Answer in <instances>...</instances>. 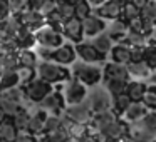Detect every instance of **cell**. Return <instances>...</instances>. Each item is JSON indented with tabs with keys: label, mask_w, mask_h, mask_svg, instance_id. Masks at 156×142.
<instances>
[{
	"label": "cell",
	"mask_w": 156,
	"mask_h": 142,
	"mask_svg": "<svg viewBox=\"0 0 156 142\" xmlns=\"http://www.w3.org/2000/svg\"><path fill=\"white\" fill-rule=\"evenodd\" d=\"M0 142H2V140H0Z\"/></svg>",
	"instance_id": "56"
},
{
	"label": "cell",
	"mask_w": 156,
	"mask_h": 142,
	"mask_svg": "<svg viewBox=\"0 0 156 142\" xmlns=\"http://www.w3.org/2000/svg\"><path fill=\"white\" fill-rule=\"evenodd\" d=\"M42 2H44V0H27V8H29V10H35V12H37L39 7L42 5Z\"/></svg>",
	"instance_id": "46"
},
{
	"label": "cell",
	"mask_w": 156,
	"mask_h": 142,
	"mask_svg": "<svg viewBox=\"0 0 156 142\" xmlns=\"http://www.w3.org/2000/svg\"><path fill=\"white\" fill-rule=\"evenodd\" d=\"M128 125L124 124V122L121 120V119H116V120H112L111 124L108 125V127L104 129L102 132H99V134L104 137V140H111V142H114V140H121L122 137H126V134H128Z\"/></svg>",
	"instance_id": "15"
},
{
	"label": "cell",
	"mask_w": 156,
	"mask_h": 142,
	"mask_svg": "<svg viewBox=\"0 0 156 142\" xmlns=\"http://www.w3.org/2000/svg\"><path fill=\"white\" fill-rule=\"evenodd\" d=\"M14 40L19 49H32L35 45V34L25 27H20L19 32L15 34Z\"/></svg>",
	"instance_id": "23"
},
{
	"label": "cell",
	"mask_w": 156,
	"mask_h": 142,
	"mask_svg": "<svg viewBox=\"0 0 156 142\" xmlns=\"http://www.w3.org/2000/svg\"><path fill=\"white\" fill-rule=\"evenodd\" d=\"M35 142H37V140H35ZM42 142H44V140H42Z\"/></svg>",
	"instance_id": "55"
},
{
	"label": "cell",
	"mask_w": 156,
	"mask_h": 142,
	"mask_svg": "<svg viewBox=\"0 0 156 142\" xmlns=\"http://www.w3.org/2000/svg\"><path fill=\"white\" fill-rule=\"evenodd\" d=\"M128 2H129V4H133L136 8H139V10H141V8L144 7L148 2H154V0H128Z\"/></svg>",
	"instance_id": "47"
},
{
	"label": "cell",
	"mask_w": 156,
	"mask_h": 142,
	"mask_svg": "<svg viewBox=\"0 0 156 142\" xmlns=\"http://www.w3.org/2000/svg\"><path fill=\"white\" fill-rule=\"evenodd\" d=\"M35 34V44H39V47H49V49H55L59 45L64 44V37L61 32L54 30V29L44 25L42 29H39Z\"/></svg>",
	"instance_id": "7"
},
{
	"label": "cell",
	"mask_w": 156,
	"mask_h": 142,
	"mask_svg": "<svg viewBox=\"0 0 156 142\" xmlns=\"http://www.w3.org/2000/svg\"><path fill=\"white\" fill-rule=\"evenodd\" d=\"M61 34H62V37H64V39L72 40L74 44H79V42L84 40V37H82L81 20H79V19H76V17H71V19H67V20H64Z\"/></svg>",
	"instance_id": "12"
},
{
	"label": "cell",
	"mask_w": 156,
	"mask_h": 142,
	"mask_svg": "<svg viewBox=\"0 0 156 142\" xmlns=\"http://www.w3.org/2000/svg\"><path fill=\"white\" fill-rule=\"evenodd\" d=\"M79 142H99V140H98L96 135H87V134H86L82 139H79Z\"/></svg>",
	"instance_id": "48"
},
{
	"label": "cell",
	"mask_w": 156,
	"mask_h": 142,
	"mask_svg": "<svg viewBox=\"0 0 156 142\" xmlns=\"http://www.w3.org/2000/svg\"><path fill=\"white\" fill-rule=\"evenodd\" d=\"M89 44H91L92 47H94L96 50L99 52V54L108 55L109 50H111V47L114 45V42H112L111 39L108 37V34H106V32H102V34H99V35H96V37H92Z\"/></svg>",
	"instance_id": "27"
},
{
	"label": "cell",
	"mask_w": 156,
	"mask_h": 142,
	"mask_svg": "<svg viewBox=\"0 0 156 142\" xmlns=\"http://www.w3.org/2000/svg\"><path fill=\"white\" fill-rule=\"evenodd\" d=\"M55 8H57V12L64 17V20L74 17V4H72V0H64V2L57 4Z\"/></svg>",
	"instance_id": "41"
},
{
	"label": "cell",
	"mask_w": 156,
	"mask_h": 142,
	"mask_svg": "<svg viewBox=\"0 0 156 142\" xmlns=\"http://www.w3.org/2000/svg\"><path fill=\"white\" fill-rule=\"evenodd\" d=\"M61 85H62L61 94H62V99H64L66 105L81 104V102H84L86 97H87L89 89L74 77L67 79V80H66L64 84H61Z\"/></svg>",
	"instance_id": "4"
},
{
	"label": "cell",
	"mask_w": 156,
	"mask_h": 142,
	"mask_svg": "<svg viewBox=\"0 0 156 142\" xmlns=\"http://www.w3.org/2000/svg\"><path fill=\"white\" fill-rule=\"evenodd\" d=\"M72 4H74V17L79 20L92 14V7L87 4V0H72Z\"/></svg>",
	"instance_id": "31"
},
{
	"label": "cell",
	"mask_w": 156,
	"mask_h": 142,
	"mask_svg": "<svg viewBox=\"0 0 156 142\" xmlns=\"http://www.w3.org/2000/svg\"><path fill=\"white\" fill-rule=\"evenodd\" d=\"M5 119H7V117H5V114L2 112V109H0V122H2V120H5Z\"/></svg>",
	"instance_id": "51"
},
{
	"label": "cell",
	"mask_w": 156,
	"mask_h": 142,
	"mask_svg": "<svg viewBox=\"0 0 156 142\" xmlns=\"http://www.w3.org/2000/svg\"><path fill=\"white\" fill-rule=\"evenodd\" d=\"M7 4H9L10 15H17L27 8V0H7Z\"/></svg>",
	"instance_id": "42"
},
{
	"label": "cell",
	"mask_w": 156,
	"mask_h": 142,
	"mask_svg": "<svg viewBox=\"0 0 156 142\" xmlns=\"http://www.w3.org/2000/svg\"><path fill=\"white\" fill-rule=\"evenodd\" d=\"M47 112L44 110V109L39 107L37 112L35 114H30V117H29V124H27V129H25V132H29L30 135H39V134H44V122L45 119H47Z\"/></svg>",
	"instance_id": "19"
},
{
	"label": "cell",
	"mask_w": 156,
	"mask_h": 142,
	"mask_svg": "<svg viewBox=\"0 0 156 142\" xmlns=\"http://www.w3.org/2000/svg\"><path fill=\"white\" fill-rule=\"evenodd\" d=\"M92 14L98 15L102 20H114V19L121 17V5L114 4L111 0H106L104 4H101V5L92 8Z\"/></svg>",
	"instance_id": "17"
},
{
	"label": "cell",
	"mask_w": 156,
	"mask_h": 142,
	"mask_svg": "<svg viewBox=\"0 0 156 142\" xmlns=\"http://www.w3.org/2000/svg\"><path fill=\"white\" fill-rule=\"evenodd\" d=\"M111 2H114V4H118V5H122V4H126L128 0H111Z\"/></svg>",
	"instance_id": "50"
},
{
	"label": "cell",
	"mask_w": 156,
	"mask_h": 142,
	"mask_svg": "<svg viewBox=\"0 0 156 142\" xmlns=\"http://www.w3.org/2000/svg\"><path fill=\"white\" fill-rule=\"evenodd\" d=\"M116 119H118V115L112 110H109V112H104V114H99V115H92V120L87 125H92V130L94 132H102Z\"/></svg>",
	"instance_id": "22"
},
{
	"label": "cell",
	"mask_w": 156,
	"mask_h": 142,
	"mask_svg": "<svg viewBox=\"0 0 156 142\" xmlns=\"http://www.w3.org/2000/svg\"><path fill=\"white\" fill-rule=\"evenodd\" d=\"M143 105H144L148 110H154L156 107V92H154V84H149L148 87H146V92L144 95H143L141 99Z\"/></svg>",
	"instance_id": "34"
},
{
	"label": "cell",
	"mask_w": 156,
	"mask_h": 142,
	"mask_svg": "<svg viewBox=\"0 0 156 142\" xmlns=\"http://www.w3.org/2000/svg\"><path fill=\"white\" fill-rule=\"evenodd\" d=\"M55 7H57V4H55L54 0H44L37 12L42 15V17H45V15H49L52 10H55Z\"/></svg>",
	"instance_id": "43"
},
{
	"label": "cell",
	"mask_w": 156,
	"mask_h": 142,
	"mask_svg": "<svg viewBox=\"0 0 156 142\" xmlns=\"http://www.w3.org/2000/svg\"><path fill=\"white\" fill-rule=\"evenodd\" d=\"M55 4H61V2H64V0H54Z\"/></svg>",
	"instance_id": "52"
},
{
	"label": "cell",
	"mask_w": 156,
	"mask_h": 142,
	"mask_svg": "<svg viewBox=\"0 0 156 142\" xmlns=\"http://www.w3.org/2000/svg\"><path fill=\"white\" fill-rule=\"evenodd\" d=\"M15 74H17V79H19V85H25L29 84V82L32 80V79H35V69H29V67H19L17 70H15Z\"/></svg>",
	"instance_id": "37"
},
{
	"label": "cell",
	"mask_w": 156,
	"mask_h": 142,
	"mask_svg": "<svg viewBox=\"0 0 156 142\" xmlns=\"http://www.w3.org/2000/svg\"><path fill=\"white\" fill-rule=\"evenodd\" d=\"M102 79H119V80H129L126 65L122 64H114V62H108L102 67Z\"/></svg>",
	"instance_id": "20"
},
{
	"label": "cell",
	"mask_w": 156,
	"mask_h": 142,
	"mask_svg": "<svg viewBox=\"0 0 156 142\" xmlns=\"http://www.w3.org/2000/svg\"><path fill=\"white\" fill-rule=\"evenodd\" d=\"M109 55H111V62H114V64H122L126 65L129 62V47L124 44H119L118 45H112L111 50H109Z\"/></svg>",
	"instance_id": "25"
},
{
	"label": "cell",
	"mask_w": 156,
	"mask_h": 142,
	"mask_svg": "<svg viewBox=\"0 0 156 142\" xmlns=\"http://www.w3.org/2000/svg\"><path fill=\"white\" fill-rule=\"evenodd\" d=\"M151 39L153 37H148V35L139 34V32L128 30L126 37L122 39L119 44H124V45H128V47H146V45L149 44V40H151Z\"/></svg>",
	"instance_id": "24"
},
{
	"label": "cell",
	"mask_w": 156,
	"mask_h": 142,
	"mask_svg": "<svg viewBox=\"0 0 156 142\" xmlns=\"http://www.w3.org/2000/svg\"><path fill=\"white\" fill-rule=\"evenodd\" d=\"M66 119H69L71 122H76V124H82L87 125L89 122L92 120V112L89 110L87 104L81 102V104H74V105H66L64 112H62Z\"/></svg>",
	"instance_id": "6"
},
{
	"label": "cell",
	"mask_w": 156,
	"mask_h": 142,
	"mask_svg": "<svg viewBox=\"0 0 156 142\" xmlns=\"http://www.w3.org/2000/svg\"><path fill=\"white\" fill-rule=\"evenodd\" d=\"M148 112H149V110L144 107V105H143V102H131V104L126 107V110L122 112L121 115H119V119H121V120L124 122L126 125L136 124V122L141 120V119L144 117Z\"/></svg>",
	"instance_id": "14"
},
{
	"label": "cell",
	"mask_w": 156,
	"mask_h": 142,
	"mask_svg": "<svg viewBox=\"0 0 156 142\" xmlns=\"http://www.w3.org/2000/svg\"><path fill=\"white\" fill-rule=\"evenodd\" d=\"M128 24H126L122 19H114V20H109V24H106L104 32L108 34V37L111 39L112 42H121L122 39L128 34Z\"/></svg>",
	"instance_id": "18"
},
{
	"label": "cell",
	"mask_w": 156,
	"mask_h": 142,
	"mask_svg": "<svg viewBox=\"0 0 156 142\" xmlns=\"http://www.w3.org/2000/svg\"><path fill=\"white\" fill-rule=\"evenodd\" d=\"M126 70H128V75L129 79L133 80H144L148 77H153V69L148 67L144 60H139V62H128L126 64Z\"/></svg>",
	"instance_id": "16"
},
{
	"label": "cell",
	"mask_w": 156,
	"mask_h": 142,
	"mask_svg": "<svg viewBox=\"0 0 156 142\" xmlns=\"http://www.w3.org/2000/svg\"><path fill=\"white\" fill-rule=\"evenodd\" d=\"M29 117H30V112H29V109L20 107L10 119H12V124L15 125V129H17L19 132H25L27 124H29Z\"/></svg>",
	"instance_id": "30"
},
{
	"label": "cell",
	"mask_w": 156,
	"mask_h": 142,
	"mask_svg": "<svg viewBox=\"0 0 156 142\" xmlns=\"http://www.w3.org/2000/svg\"><path fill=\"white\" fill-rule=\"evenodd\" d=\"M19 85V79L15 70H0V87L4 89H10Z\"/></svg>",
	"instance_id": "32"
},
{
	"label": "cell",
	"mask_w": 156,
	"mask_h": 142,
	"mask_svg": "<svg viewBox=\"0 0 156 142\" xmlns=\"http://www.w3.org/2000/svg\"><path fill=\"white\" fill-rule=\"evenodd\" d=\"M74 50H76V57L81 59V62H86V64H104L106 62V57L108 55L104 54H99L94 47H92L89 42H79V44L74 45Z\"/></svg>",
	"instance_id": "8"
},
{
	"label": "cell",
	"mask_w": 156,
	"mask_h": 142,
	"mask_svg": "<svg viewBox=\"0 0 156 142\" xmlns=\"http://www.w3.org/2000/svg\"><path fill=\"white\" fill-rule=\"evenodd\" d=\"M9 15H10V10H9L7 0H0V22H4Z\"/></svg>",
	"instance_id": "44"
},
{
	"label": "cell",
	"mask_w": 156,
	"mask_h": 142,
	"mask_svg": "<svg viewBox=\"0 0 156 142\" xmlns=\"http://www.w3.org/2000/svg\"><path fill=\"white\" fill-rule=\"evenodd\" d=\"M146 87H148V82L144 80H128L124 94L129 97L131 102H141L143 95L146 92Z\"/></svg>",
	"instance_id": "21"
},
{
	"label": "cell",
	"mask_w": 156,
	"mask_h": 142,
	"mask_svg": "<svg viewBox=\"0 0 156 142\" xmlns=\"http://www.w3.org/2000/svg\"><path fill=\"white\" fill-rule=\"evenodd\" d=\"M129 104H131V100H129V97L126 94L114 95V97H112V107H111V110L119 117V115L126 110V107H128Z\"/></svg>",
	"instance_id": "33"
},
{
	"label": "cell",
	"mask_w": 156,
	"mask_h": 142,
	"mask_svg": "<svg viewBox=\"0 0 156 142\" xmlns=\"http://www.w3.org/2000/svg\"><path fill=\"white\" fill-rule=\"evenodd\" d=\"M17 60H19V67H29V69H35L39 59L35 55V52L32 49H19L17 50Z\"/></svg>",
	"instance_id": "26"
},
{
	"label": "cell",
	"mask_w": 156,
	"mask_h": 142,
	"mask_svg": "<svg viewBox=\"0 0 156 142\" xmlns=\"http://www.w3.org/2000/svg\"><path fill=\"white\" fill-rule=\"evenodd\" d=\"M17 134L19 130L15 129V125L12 124L10 119H5V120L0 122V140L2 142H14Z\"/></svg>",
	"instance_id": "28"
},
{
	"label": "cell",
	"mask_w": 156,
	"mask_h": 142,
	"mask_svg": "<svg viewBox=\"0 0 156 142\" xmlns=\"http://www.w3.org/2000/svg\"><path fill=\"white\" fill-rule=\"evenodd\" d=\"M39 107L44 109L47 114H54V115H61L66 109V102L62 99L61 90H55L52 89V92H49L41 102H39Z\"/></svg>",
	"instance_id": "9"
},
{
	"label": "cell",
	"mask_w": 156,
	"mask_h": 142,
	"mask_svg": "<svg viewBox=\"0 0 156 142\" xmlns=\"http://www.w3.org/2000/svg\"><path fill=\"white\" fill-rule=\"evenodd\" d=\"M62 127V117L61 115H54V114H49L47 119L44 122V134L45 132H52V130H57V129Z\"/></svg>",
	"instance_id": "39"
},
{
	"label": "cell",
	"mask_w": 156,
	"mask_h": 142,
	"mask_svg": "<svg viewBox=\"0 0 156 142\" xmlns=\"http://www.w3.org/2000/svg\"><path fill=\"white\" fill-rule=\"evenodd\" d=\"M14 142H35V137H34V135H30L29 132H22V134L19 132Z\"/></svg>",
	"instance_id": "45"
},
{
	"label": "cell",
	"mask_w": 156,
	"mask_h": 142,
	"mask_svg": "<svg viewBox=\"0 0 156 142\" xmlns=\"http://www.w3.org/2000/svg\"><path fill=\"white\" fill-rule=\"evenodd\" d=\"M81 27H82V37L84 39H92L96 35L102 34L106 29V20L99 19L98 15L91 14L87 15L86 19L81 20Z\"/></svg>",
	"instance_id": "10"
},
{
	"label": "cell",
	"mask_w": 156,
	"mask_h": 142,
	"mask_svg": "<svg viewBox=\"0 0 156 142\" xmlns=\"http://www.w3.org/2000/svg\"><path fill=\"white\" fill-rule=\"evenodd\" d=\"M17 19H19L22 27L29 29V30H32V32H37L39 29H42L45 25V19L42 17L39 12L29 10V8H25L20 14H17Z\"/></svg>",
	"instance_id": "11"
},
{
	"label": "cell",
	"mask_w": 156,
	"mask_h": 142,
	"mask_svg": "<svg viewBox=\"0 0 156 142\" xmlns=\"http://www.w3.org/2000/svg\"><path fill=\"white\" fill-rule=\"evenodd\" d=\"M138 15H139V8H136L133 4L126 2V4L121 5V17H119V19H122L124 22H129L131 19L138 17Z\"/></svg>",
	"instance_id": "40"
},
{
	"label": "cell",
	"mask_w": 156,
	"mask_h": 142,
	"mask_svg": "<svg viewBox=\"0 0 156 142\" xmlns=\"http://www.w3.org/2000/svg\"><path fill=\"white\" fill-rule=\"evenodd\" d=\"M0 109H2V112L5 114V117L10 119L12 115L20 109V105L12 102V100H9V99H5V97H0Z\"/></svg>",
	"instance_id": "38"
},
{
	"label": "cell",
	"mask_w": 156,
	"mask_h": 142,
	"mask_svg": "<svg viewBox=\"0 0 156 142\" xmlns=\"http://www.w3.org/2000/svg\"><path fill=\"white\" fill-rule=\"evenodd\" d=\"M76 59L77 57H76L74 45H71V44L59 45V47L54 49V54H52V62H55L59 65H64V67L72 65L76 62Z\"/></svg>",
	"instance_id": "13"
},
{
	"label": "cell",
	"mask_w": 156,
	"mask_h": 142,
	"mask_svg": "<svg viewBox=\"0 0 156 142\" xmlns=\"http://www.w3.org/2000/svg\"><path fill=\"white\" fill-rule=\"evenodd\" d=\"M67 139H69V134L64 127L44 134V142H66Z\"/></svg>",
	"instance_id": "36"
},
{
	"label": "cell",
	"mask_w": 156,
	"mask_h": 142,
	"mask_svg": "<svg viewBox=\"0 0 156 142\" xmlns=\"http://www.w3.org/2000/svg\"><path fill=\"white\" fill-rule=\"evenodd\" d=\"M71 77L77 79L86 87H94L102 80V67L98 64H86V62H74L71 70Z\"/></svg>",
	"instance_id": "2"
},
{
	"label": "cell",
	"mask_w": 156,
	"mask_h": 142,
	"mask_svg": "<svg viewBox=\"0 0 156 142\" xmlns=\"http://www.w3.org/2000/svg\"><path fill=\"white\" fill-rule=\"evenodd\" d=\"M91 92H87V97H86V104H87L89 110L92 112V115H99L109 112L112 107V97L109 95V92L102 87L101 84L94 85V87H89Z\"/></svg>",
	"instance_id": "3"
},
{
	"label": "cell",
	"mask_w": 156,
	"mask_h": 142,
	"mask_svg": "<svg viewBox=\"0 0 156 142\" xmlns=\"http://www.w3.org/2000/svg\"><path fill=\"white\" fill-rule=\"evenodd\" d=\"M104 2H106V0H87V4L91 5L92 8L98 7V5H101V4H104Z\"/></svg>",
	"instance_id": "49"
},
{
	"label": "cell",
	"mask_w": 156,
	"mask_h": 142,
	"mask_svg": "<svg viewBox=\"0 0 156 142\" xmlns=\"http://www.w3.org/2000/svg\"><path fill=\"white\" fill-rule=\"evenodd\" d=\"M101 82H102V87L109 92L111 97L119 95V94H124L126 84H128V80H119V79H102Z\"/></svg>",
	"instance_id": "29"
},
{
	"label": "cell",
	"mask_w": 156,
	"mask_h": 142,
	"mask_svg": "<svg viewBox=\"0 0 156 142\" xmlns=\"http://www.w3.org/2000/svg\"><path fill=\"white\" fill-rule=\"evenodd\" d=\"M52 89L54 87H52L51 84H47L45 80H42V79H39V77L32 79L29 84L22 85V90H24V94H25V99H27L30 104H39L49 92H52Z\"/></svg>",
	"instance_id": "5"
},
{
	"label": "cell",
	"mask_w": 156,
	"mask_h": 142,
	"mask_svg": "<svg viewBox=\"0 0 156 142\" xmlns=\"http://www.w3.org/2000/svg\"><path fill=\"white\" fill-rule=\"evenodd\" d=\"M0 92H2V87H0Z\"/></svg>",
	"instance_id": "54"
},
{
	"label": "cell",
	"mask_w": 156,
	"mask_h": 142,
	"mask_svg": "<svg viewBox=\"0 0 156 142\" xmlns=\"http://www.w3.org/2000/svg\"><path fill=\"white\" fill-rule=\"evenodd\" d=\"M19 60H17V52H7L2 55V70H17Z\"/></svg>",
	"instance_id": "35"
},
{
	"label": "cell",
	"mask_w": 156,
	"mask_h": 142,
	"mask_svg": "<svg viewBox=\"0 0 156 142\" xmlns=\"http://www.w3.org/2000/svg\"><path fill=\"white\" fill-rule=\"evenodd\" d=\"M35 77L42 79L51 85L64 84L67 79H71V70L52 60H41L35 65Z\"/></svg>",
	"instance_id": "1"
},
{
	"label": "cell",
	"mask_w": 156,
	"mask_h": 142,
	"mask_svg": "<svg viewBox=\"0 0 156 142\" xmlns=\"http://www.w3.org/2000/svg\"><path fill=\"white\" fill-rule=\"evenodd\" d=\"M0 70H2V55H0Z\"/></svg>",
	"instance_id": "53"
}]
</instances>
